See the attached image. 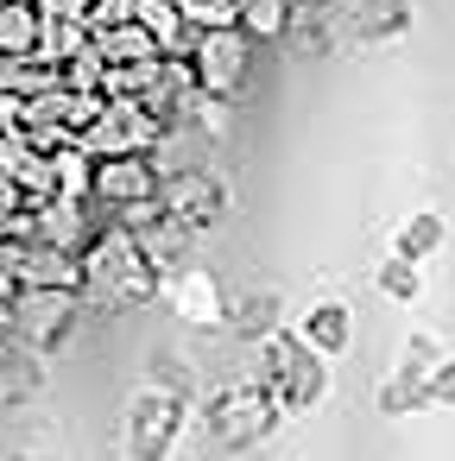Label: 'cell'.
Segmentation results:
<instances>
[{
    "label": "cell",
    "instance_id": "obj_1",
    "mask_svg": "<svg viewBox=\"0 0 455 461\" xmlns=\"http://www.w3.org/2000/svg\"><path fill=\"white\" fill-rule=\"evenodd\" d=\"M77 259H83V297H96L108 310H146V303L165 297V278H171L165 259L146 240H133L127 228H114V221H102L96 240Z\"/></svg>",
    "mask_w": 455,
    "mask_h": 461
},
{
    "label": "cell",
    "instance_id": "obj_2",
    "mask_svg": "<svg viewBox=\"0 0 455 461\" xmlns=\"http://www.w3.org/2000/svg\"><path fill=\"white\" fill-rule=\"evenodd\" d=\"M253 379L272 392V404L285 417H310L323 398H329V360L297 335V329H266L253 341Z\"/></svg>",
    "mask_w": 455,
    "mask_h": 461
},
{
    "label": "cell",
    "instance_id": "obj_3",
    "mask_svg": "<svg viewBox=\"0 0 455 461\" xmlns=\"http://www.w3.org/2000/svg\"><path fill=\"white\" fill-rule=\"evenodd\" d=\"M203 429H209V442L228 448V455H253L259 442H272V436L285 429V411L272 404V392H266L259 379H228V385L209 392Z\"/></svg>",
    "mask_w": 455,
    "mask_h": 461
},
{
    "label": "cell",
    "instance_id": "obj_4",
    "mask_svg": "<svg viewBox=\"0 0 455 461\" xmlns=\"http://www.w3.org/2000/svg\"><path fill=\"white\" fill-rule=\"evenodd\" d=\"M77 322H83V297H70V291H14L7 316H0V335H14L26 354L51 360L77 341Z\"/></svg>",
    "mask_w": 455,
    "mask_h": 461
},
{
    "label": "cell",
    "instance_id": "obj_5",
    "mask_svg": "<svg viewBox=\"0 0 455 461\" xmlns=\"http://www.w3.org/2000/svg\"><path fill=\"white\" fill-rule=\"evenodd\" d=\"M159 203H165L177 234H215L228 221V209H234L228 177L209 171V165H165L159 171Z\"/></svg>",
    "mask_w": 455,
    "mask_h": 461
},
{
    "label": "cell",
    "instance_id": "obj_6",
    "mask_svg": "<svg viewBox=\"0 0 455 461\" xmlns=\"http://www.w3.org/2000/svg\"><path fill=\"white\" fill-rule=\"evenodd\" d=\"M190 429V404L177 385H140L127 404V461H171Z\"/></svg>",
    "mask_w": 455,
    "mask_h": 461
},
{
    "label": "cell",
    "instance_id": "obj_7",
    "mask_svg": "<svg viewBox=\"0 0 455 461\" xmlns=\"http://www.w3.org/2000/svg\"><path fill=\"white\" fill-rule=\"evenodd\" d=\"M190 77H196V95H222L234 102L241 83H247V58H253V39L241 26H203L190 39Z\"/></svg>",
    "mask_w": 455,
    "mask_h": 461
},
{
    "label": "cell",
    "instance_id": "obj_8",
    "mask_svg": "<svg viewBox=\"0 0 455 461\" xmlns=\"http://www.w3.org/2000/svg\"><path fill=\"white\" fill-rule=\"evenodd\" d=\"M77 146H83L89 158H114V152H159V146H165V133H159V121H152L140 102H127V95H102V114L77 133Z\"/></svg>",
    "mask_w": 455,
    "mask_h": 461
},
{
    "label": "cell",
    "instance_id": "obj_9",
    "mask_svg": "<svg viewBox=\"0 0 455 461\" xmlns=\"http://www.w3.org/2000/svg\"><path fill=\"white\" fill-rule=\"evenodd\" d=\"M159 152H114V158H96L89 165V203L102 209H121V203H140V196H159Z\"/></svg>",
    "mask_w": 455,
    "mask_h": 461
},
{
    "label": "cell",
    "instance_id": "obj_10",
    "mask_svg": "<svg viewBox=\"0 0 455 461\" xmlns=\"http://www.w3.org/2000/svg\"><path fill=\"white\" fill-rule=\"evenodd\" d=\"M14 285L20 291H70V297H83V259L70 247L20 240L14 247Z\"/></svg>",
    "mask_w": 455,
    "mask_h": 461
},
{
    "label": "cell",
    "instance_id": "obj_11",
    "mask_svg": "<svg viewBox=\"0 0 455 461\" xmlns=\"http://www.w3.org/2000/svg\"><path fill=\"white\" fill-rule=\"evenodd\" d=\"M165 297H171V310H177L190 329H215V322H222V310H228L222 285H215L203 266H177V272L165 278Z\"/></svg>",
    "mask_w": 455,
    "mask_h": 461
},
{
    "label": "cell",
    "instance_id": "obj_12",
    "mask_svg": "<svg viewBox=\"0 0 455 461\" xmlns=\"http://www.w3.org/2000/svg\"><path fill=\"white\" fill-rule=\"evenodd\" d=\"M297 335H304L323 360H335V354H348V341H354V316H348V303L323 297V303H310V310L297 316Z\"/></svg>",
    "mask_w": 455,
    "mask_h": 461
},
{
    "label": "cell",
    "instance_id": "obj_13",
    "mask_svg": "<svg viewBox=\"0 0 455 461\" xmlns=\"http://www.w3.org/2000/svg\"><path fill=\"white\" fill-rule=\"evenodd\" d=\"M89 45H96L102 64H146V58H159V45H152V32L140 20H114V26L89 32Z\"/></svg>",
    "mask_w": 455,
    "mask_h": 461
},
{
    "label": "cell",
    "instance_id": "obj_14",
    "mask_svg": "<svg viewBox=\"0 0 455 461\" xmlns=\"http://www.w3.org/2000/svg\"><path fill=\"white\" fill-rule=\"evenodd\" d=\"M442 240H449L442 215H436V209H417V215H405V221H398L392 253H398V259H411V266H423L430 253H442Z\"/></svg>",
    "mask_w": 455,
    "mask_h": 461
},
{
    "label": "cell",
    "instance_id": "obj_15",
    "mask_svg": "<svg viewBox=\"0 0 455 461\" xmlns=\"http://www.w3.org/2000/svg\"><path fill=\"white\" fill-rule=\"evenodd\" d=\"M222 322L234 329V335H247V341H259L266 329H278V297L272 291H241L228 310H222Z\"/></svg>",
    "mask_w": 455,
    "mask_h": 461
},
{
    "label": "cell",
    "instance_id": "obj_16",
    "mask_svg": "<svg viewBox=\"0 0 455 461\" xmlns=\"http://www.w3.org/2000/svg\"><path fill=\"white\" fill-rule=\"evenodd\" d=\"M26 51H39V7L0 0V58H26Z\"/></svg>",
    "mask_w": 455,
    "mask_h": 461
},
{
    "label": "cell",
    "instance_id": "obj_17",
    "mask_svg": "<svg viewBox=\"0 0 455 461\" xmlns=\"http://www.w3.org/2000/svg\"><path fill=\"white\" fill-rule=\"evenodd\" d=\"M373 285H379V297H386V303H417V297H423V266H411V259L386 253V259L373 266Z\"/></svg>",
    "mask_w": 455,
    "mask_h": 461
},
{
    "label": "cell",
    "instance_id": "obj_18",
    "mask_svg": "<svg viewBox=\"0 0 455 461\" xmlns=\"http://www.w3.org/2000/svg\"><path fill=\"white\" fill-rule=\"evenodd\" d=\"M291 0H241V32L247 39H285Z\"/></svg>",
    "mask_w": 455,
    "mask_h": 461
},
{
    "label": "cell",
    "instance_id": "obj_19",
    "mask_svg": "<svg viewBox=\"0 0 455 461\" xmlns=\"http://www.w3.org/2000/svg\"><path fill=\"white\" fill-rule=\"evenodd\" d=\"M379 411H386V417H417V411H430V404H423V385L392 366V379L379 385Z\"/></svg>",
    "mask_w": 455,
    "mask_h": 461
},
{
    "label": "cell",
    "instance_id": "obj_20",
    "mask_svg": "<svg viewBox=\"0 0 455 461\" xmlns=\"http://www.w3.org/2000/svg\"><path fill=\"white\" fill-rule=\"evenodd\" d=\"M417 385H423V404H430V411H449V404H455V354H442Z\"/></svg>",
    "mask_w": 455,
    "mask_h": 461
},
{
    "label": "cell",
    "instance_id": "obj_21",
    "mask_svg": "<svg viewBox=\"0 0 455 461\" xmlns=\"http://www.w3.org/2000/svg\"><path fill=\"white\" fill-rule=\"evenodd\" d=\"M436 360H442V341H436V335H411V341H405V354H398V373L423 379Z\"/></svg>",
    "mask_w": 455,
    "mask_h": 461
},
{
    "label": "cell",
    "instance_id": "obj_22",
    "mask_svg": "<svg viewBox=\"0 0 455 461\" xmlns=\"http://www.w3.org/2000/svg\"><path fill=\"white\" fill-rule=\"evenodd\" d=\"M39 20H89V0H32Z\"/></svg>",
    "mask_w": 455,
    "mask_h": 461
},
{
    "label": "cell",
    "instance_id": "obj_23",
    "mask_svg": "<svg viewBox=\"0 0 455 461\" xmlns=\"http://www.w3.org/2000/svg\"><path fill=\"white\" fill-rule=\"evenodd\" d=\"M0 209H26V196H20V184L0 171Z\"/></svg>",
    "mask_w": 455,
    "mask_h": 461
},
{
    "label": "cell",
    "instance_id": "obj_24",
    "mask_svg": "<svg viewBox=\"0 0 455 461\" xmlns=\"http://www.w3.org/2000/svg\"><path fill=\"white\" fill-rule=\"evenodd\" d=\"M26 7H32V0H26Z\"/></svg>",
    "mask_w": 455,
    "mask_h": 461
}]
</instances>
